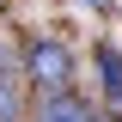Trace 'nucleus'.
<instances>
[{
    "mask_svg": "<svg viewBox=\"0 0 122 122\" xmlns=\"http://www.w3.org/2000/svg\"><path fill=\"white\" fill-rule=\"evenodd\" d=\"M116 110H122V104H116Z\"/></svg>",
    "mask_w": 122,
    "mask_h": 122,
    "instance_id": "0eeeda50",
    "label": "nucleus"
},
{
    "mask_svg": "<svg viewBox=\"0 0 122 122\" xmlns=\"http://www.w3.org/2000/svg\"><path fill=\"white\" fill-rule=\"evenodd\" d=\"M98 122H110V116H98Z\"/></svg>",
    "mask_w": 122,
    "mask_h": 122,
    "instance_id": "423d86ee",
    "label": "nucleus"
},
{
    "mask_svg": "<svg viewBox=\"0 0 122 122\" xmlns=\"http://www.w3.org/2000/svg\"><path fill=\"white\" fill-rule=\"evenodd\" d=\"M86 6H104V0H86Z\"/></svg>",
    "mask_w": 122,
    "mask_h": 122,
    "instance_id": "39448f33",
    "label": "nucleus"
},
{
    "mask_svg": "<svg viewBox=\"0 0 122 122\" xmlns=\"http://www.w3.org/2000/svg\"><path fill=\"white\" fill-rule=\"evenodd\" d=\"M37 122H98V116H92V104H86V98L55 92V98H43V116H37Z\"/></svg>",
    "mask_w": 122,
    "mask_h": 122,
    "instance_id": "f03ea898",
    "label": "nucleus"
},
{
    "mask_svg": "<svg viewBox=\"0 0 122 122\" xmlns=\"http://www.w3.org/2000/svg\"><path fill=\"white\" fill-rule=\"evenodd\" d=\"M25 67H30V79L55 98V92H67V79H73V55L61 43H30V55H25Z\"/></svg>",
    "mask_w": 122,
    "mask_h": 122,
    "instance_id": "f257e3e1",
    "label": "nucleus"
},
{
    "mask_svg": "<svg viewBox=\"0 0 122 122\" xmlns=\"http://www.w3.org/2000/svg\"><path fill=\"white\" fill-rule=\"evenodd\" d=\"M12 116H18V98H12V79L0 73V122H12Z\"/></svg>",
    "mask_w": 122,
    "mask_h": 122,
    "instance_id": "20e7f679",
    "label": "nucleus"
},
{
    "mask_svg": "<svg viewBox=\"0 0 122 122\" xmlns=\"http://www.w3.org/2000/svg\"><path fill=\"white\" fill-rule=\"evenodd\" d=\"M98 67H104V86H110V98H116V104H122V55H116V49H98Z\"/></svg>",
    "mask_w": 122,
    "mask_h": 122,
    "instance_id": "7ed1b4c3",
    "label": "nucleus"
}]
</instances>
